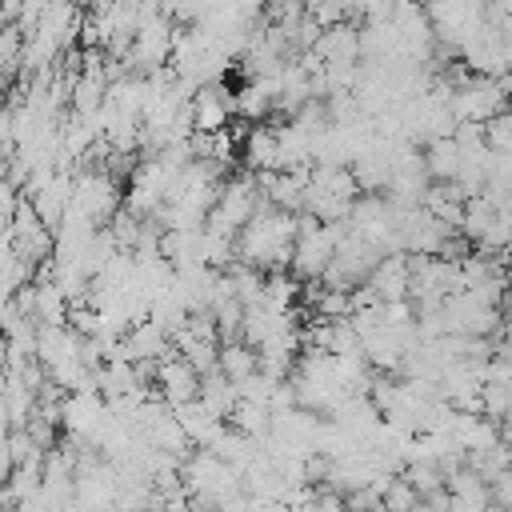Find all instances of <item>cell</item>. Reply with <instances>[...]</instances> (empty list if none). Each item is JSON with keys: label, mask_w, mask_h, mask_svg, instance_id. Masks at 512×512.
Here are the masks:
<instances>
[{"label": "cell", "mask_w": 512, "mask_h": 512, "mask_svg": "<svg viewBox=\"0 0 512 512\" xmlns=\"http://www.w3.org/2000/svg\"><path fill=\"white\" fill-rule=\"evenodd\" d=\"M424 164H428L432 184H456L460 168H464V152H460V144L452 136L448 140H432L428 152H424Z\"/></svg>", "instance_id": "8992f818"}, {"label": "cell", "mask_w": 512, "mask_h": 512, "mask_svg": "<svg viewBox=\"0 0 512 512\" xmlns=\"http://www.w3.org/2000/svg\"><path fill=\"white\" fill-rule=\"evenodd\" d=\"M156 384H160V400L164 404H172V408H180V404H188V400H196L200 396V384H204V376L176 352V356H168V360H160V368H156Z\"/></svg>", "instance_id": "7a4b0ae2"}, {"label": "cell", "mask_w": 512, "mask_h": 512, "mask_svg": "<svg viewBox=\"0 0 512 512\" xmlns=\"http://www.w3.org/2000/svg\"><path fill=\"white\" fill-rule=\"evenodd\" d=\"M244 164L260 176V172H280V132L276 128H248L244 136Z\"/></svg>", "instance_id": "5b68a950"}, {"label": "cell", "mask_w": 512, "mask_h": 512, "mask_svg": "<svg viewBox=\"0 0 512 512\" xmlns=\"http://www.w3.org/2000/svg\"><path fill=\"white\" fill-rule=\"evenodd\" d=\"M220 372L240 388L244 380H252L260 372V352L248 344H224L220 348Z\"/></svg>", "instance_id": "52a82bcc"}, {"label": "cell", "mask_w": 512, "mask_h": 512, "mask_svg": "<svg viewBox=\"0 0 512 512\" xmlns=\"http://www.w3.org/2000/svg\"><path fill=\"white\" fill-rule=\"evenodd\" d=\"M308 16H312L320 28H332V24L348 20V12H344V0H308Z\"/></svg>", "instance_id": "30bf717a"}, {"label": "cell", "mask_w": 512, "mask_h": 512, "mask_svg": "<svg viewBox=\"0 0 512 512\" xmlns=\"http://www.w3.org/2000/svg\"><path fill=\"white\" fill-rule=\"evenodd\" d=\"M368 288L380 296V304H396L412 296V256L408 252H392L376 264V272L368 276Z\"/></svg>", "instance_id": "277c9868"}, {"label": "cell", "mask_w": 512, "mask_h": 512, "mask_svg": "<svg viewBox=\"0 0 512 512\" xmlns=\"http://www.w3.org/2000/svg\"><path fill=\"white\" fill-rule=\"evenodd\" d=\"M200 400H204V404L224 420V416H232V412H236V404H240V388H236V384L216 368L212 376H204V384H200Z\"/></svg>", "instance_id": "ba28073f"}, {"label": "cell", "mask_w": 512, "mask_h": 512, "mask_svg": "<svg viewBox=\"0 0 512 512\" xmlns=\"http://www.w3.org/2000/svg\"><path fill=\"white\" fill-rule=\"evenodd\" d=\"M368 4H372V0H344V12H348V16H364Z\"/></svg>", "instance_id": "8fae6325"}, {"label": "cell", "mask_w": 512, "mask_h": 512, "mask_svg": "<svg viewBox=\"0 0 512 512\" xmlns=\"http://www.w3.org/2000/svg\"><path fill=\"white\" fill-rule=\"evenodd\" d=\"M228 116H236V92H228L224 84H204L200 92H192L196 132H224Z\"/></svg>", "instance_id": "3957f363"}, {"label": "cell", "mask_w": 512, "mask_h": 512, "mask_svg": "<svg viewBox=\"0 0 512 512\" xmlns=\"http://www.w3.org/2000/svg\"><path fill=\"white\" fill-rule=\"evenodd\" d=\"M296 292H300V280H296V276H288V268L268 272V280H264V300H268L276 312H288V308H292V300H296Z\"/></svg>", "instance_id": "9c48e42d"}, {"label": "cell", "mask_w": 512, "mask_h": 512, "mask_svg": "<svg viewBox=\"0 0 512 512\" xmlns=\"http://www.w3.org/2000/svg\"><path fill=\"white\" fill-rule=\"evenodd\" d=\"M68 212L84 216L96 228H108L120 216V184H116V176L104 172V168L76 172V196H72V208Z\"/></svg>", "instance_id": "6da1fadb"}]
</instances>
